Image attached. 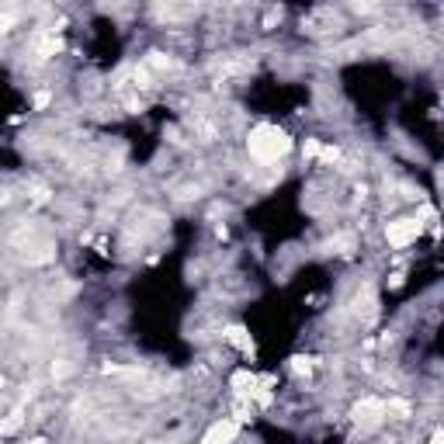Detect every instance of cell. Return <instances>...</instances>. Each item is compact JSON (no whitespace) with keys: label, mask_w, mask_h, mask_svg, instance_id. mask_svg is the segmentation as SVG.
Wrapping results in <instances>:
<instances>
[{"label":"cell","mask_w":444,"mask_h":444,"mask_svg":"<svg viewBox=\"0 0 444 444\" xmlns=\"http://www.w3.org/2000/svg\"><path fill=\"white\" fill-rule=\"evenodd\" d=\"M11 25H15V18H11V15H4V18H0V32H8Z\"/></svg>","instance_id":"cell-14"},{"label":"cell","mask_w":444,"mask_h":444,"mask_svg":"<svg viewBox=\"0 0 444 444\" xmlns=\"http://www.w3.org/2000/svg\"><path fill=\"white\" fill-rule=\"evenodd\" d=\"M320 146H323L320 139H306V146H302V153H306L309 160H316V156H320Z\"/></svg>","instance_id":"cell-11"},{"label":"cell","mask_w":444,"mask_h":444,"mask_svg":"<svg viewBox=\"0 0 444 444\" xmlns=\"http://www.w3.org/2000/svg\"><path fill=\"white\" fill-rule=\"evenodd\" d=\"M309 368H313V364H309V358H292V371H295V375H302V371L309 375Z\"/></svg>","instance_id":"cell-12"},{"label":"cell","mask_w":444,"mask_h":444,"mask_svg":"<svg viewBox=\"0 0 444 444\" xmlns=\"http://www.w3.org/2000/svg\"><path fill=\"white\" fill-rule=\"evenodd\" d=\"M351 416H354V423L371 427V423H378V420L385 416V403H382V399H361V403L351 409Z\"/></svg>","instance_id":"cell-4"},{"label":"cell","mask_w":444,"mask_h":444,"mask_svg":"<svg viewBox=\"0 0 444 444\" xmlns=\"http://www.w3.org/2000/svg\"><path fill=\"white\" fill-rule=\"evenodd\" d=\"M233 389L243 392V396H250V392L257 389V375H254V371H237V375H233Z\"/></svg>","instance_id":"cell-6"},{"label":"cell","mask_w":444,"mask_h":444,"mask_svg":"<svg viewBox=\"0 0 444 444\" xmlns=\"http://www.w3.org/2000/svg\"><path fill=\"white\" fill-rule=\"evenodd\" d=\"M240 437V420H219L205 430V444H233Z\"/></svg>","instance_id":"cell-3"},{"label":"cell","mask_w":444,"mask_h":444,"mask_svg":"<svg viewBox=\"0 0 444 444\" xmlns=\"http://www.w3.org/2000/svg\"><path fill=\"white\" fill-rule=\"evenodd\" d=\"M420 222L416 219H396V222H389L385 226V240H389V247H409L416 237H420Z\"/></svg>","instance_id":"cell-2"},{"label":"cell","mask_w":444,"mask_h":444,"mask_svg":"<svg viewBox=\"0 0 444 444\" xmlns=\"http://www.w3.org/2000/svg\"><path fill=\"white\" fill-rule=\"evenodd\" d=\"M56 53H59V39H56V35H49V39L39 42V59H49V56H56Z\"/></svg>","instance_id":"cell-9"},{"label":"cell","mask_w":444,"mask_h":444,"mask_svg":"<svg viewBox=\"0 0 444 444\" xmlns=\"http://www.w3.org/2000/svg\"><path fill=\"white\" fill-rule=\"evenodd\" d=\"M21 423H25V413L21 409H15L4 423H0V437H11V434H18L21 430Z\"/></svg>","instance_id":"cell-7"},{"label":"cell","mask_w":444,"mask_h":444,"mask_svg":"<svg viewBox=\"0 0 444 444\" xmlns=\"http://www.w3.org/2000/svg\"><path fill=\"white\" fill-rule=\"evenodd\" d=\"M247 146H250V156H254V160H261V163H278V160L292 149V139H288L285 129H278V125H271V122H261V125L250 132Z\"/></svg>","instance_id":"cell-1"},{"label":"cell","mask_w":444,"mask_h":444,"mask_svg":"<svg viewBox=\"0 0 444 444\" xmlns=\"http://www.w3.org/2000/svg\"><path fill=\"white\" fill-rule=\"evenodd\" d=\"M316 160H323V163H337L340 160V149L337 146H320V156Z\"/></svg>","instance_id":"cell-10"},{"label":"cell","mask_w":444,"mask_h":444,"mask_svg":"<svg viewBox=\"0 0 444 444\" xmlns=\"http://www.w3.org/2000/svg\"><path fill=\"white\" fill-rule=\"evenodd\" d=\"M430 444H441V434H434V437H430Z\"/></svg>","instance_id":"cell-15"},{"label":"cell","mask_w":444,"mask_h":444,"mask_svg":"<svg viewBox=\"0 0 444 444\" xmlns=\"http://www.w3.org/2000/svg\"><path fill=\"white\" fill-rule=\"evenodd\" d=\"M226 340H230L233 347H240L243 354H254V340H250V333H247L243 326H230V330H226Z\"/></svg>","instance_id":"cell-5"},{"label":"cell","mask_w":444,"mask_h":444,"mask_svg":"<svg viewBox=\"0 0 444 444\" xmlns=\"http://www.w3.org/2000/svg\"><path fill=\"white\" fill-rule=\"evenodd\" d=\"M149 66H156V70H163V66H170V59H167L163 53H149Z\"/></svg>","instance_id":"cell-13"},{"label":"cell","mask_w":444,"mask_h":444,"mask_svg":"<svg viewBox=\"0 0 444 444\" xmlns=\"http://www.w3.org/2000/svg\"><path fill=\"white\" fill-rule=\"evenodd\" d=\"M385 413H392L396 420H406V416H409V403H406V399H389V403H385Z\"/></svg>","instance_id":"cell-8"}]
</instances>
